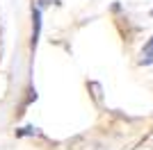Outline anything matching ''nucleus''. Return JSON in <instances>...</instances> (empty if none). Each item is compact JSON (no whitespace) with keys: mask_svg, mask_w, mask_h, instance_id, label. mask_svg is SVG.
Returning <instances> with one entry per match:
<instances>
[{"mask_svg":"<svg viewBox=\"0 0 153 150\" xmlns=\"http://www.w3.org/2000/svg\"><path fill=\"white\" fill-rule=\"evenodd\" d=\"M151 62H153V37L144 43V48H142V52H140V64L142 66H149Z\"/></svg>","mask_w":153,"mask_h":150,"instance_id":"obj_2","label":"nucleus"},{"mask_svg":"<svg viewBox=\"0 0 153 150\" xmlns=\"http://www.w3.org/2000/svg\"><path fill=\"white\" fill-rule=\"evenodd\" d=\"M34 134H39V130H37V127H32V125L16 130V137H34Z\"/></svg>","mask_w":153,"mask_h":150,"instance_id":"obj_3","label":"nucleus"},{"mask_svg":"<svg viewBox=\"0 0 153 150\" xmlns=\"http://www.w3.org/2000/svg\"><path fill=\"white\" fill-rule=\"evenodd\" d=\"M39 32H41V12L39 7H32V50L39 43Z\"/></svg>","mask_w":153,"mask_h":150,"instance_id":"obj_1","label":"nucleus"}]
</instances>
